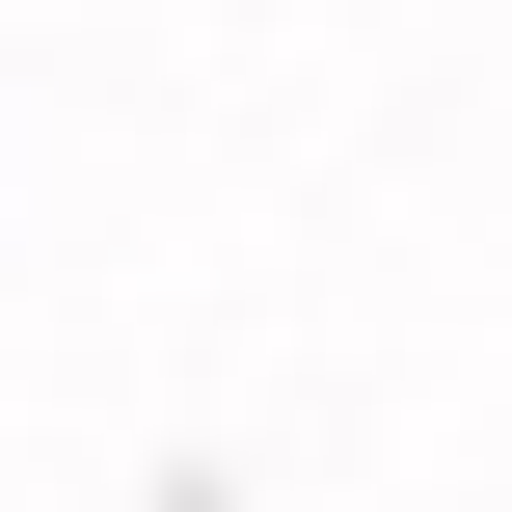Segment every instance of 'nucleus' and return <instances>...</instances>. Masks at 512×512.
Here are the masks:
<instances>
[]
</instances>
